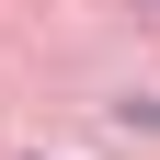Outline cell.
I'll return each mask as SVG.
<instances>
[{
  "label": "cell",
  "instance_id": "1",
  "mask_svg": "<svg viewBox=\"0 0 160 160\" xmlns=\"http://www.w3.org/2000/svg\"><path fill=\"white\" fill-rule=\"evenodd\" d=\"M126 126H160V103H126Z\"/></svg>",
  "mask_w": 160,
  "mask_h": 160
}]
</instances>
